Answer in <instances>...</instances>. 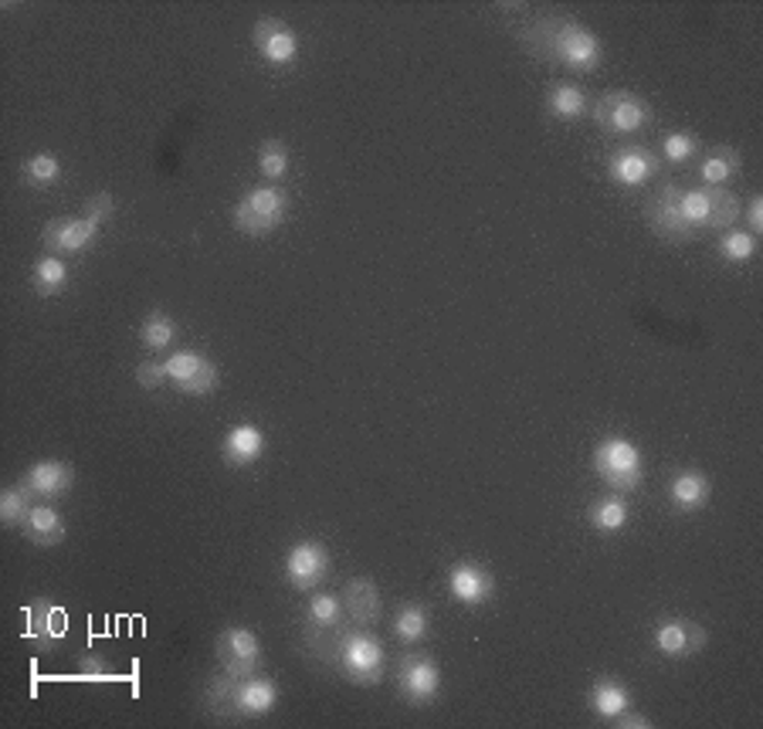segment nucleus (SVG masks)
<instances>
[{
  "label": "nucleus",
  "instance_id": "423d86ee",
  "mask_svg": "<svg viewBox=\"0 0 763 729\" xmlns=\"http://www.w3.org/2000/svg\"><path fill=\"white\" fill-rule=\"evenodd\" d=\"M347 610L340 594L330 591H316L306 604V618H302V641L316 658H333V645L343 635Z\"/></svg>",
  "mask_w": 763,
  "mask_h": 729
},
{
  "label": "nucleus",
  "instance_id": "a878e982",
  "mask_svg": "<svg viewBox=\"0 0 763 729\" xmlns=\"http://www.w3.org/2000/svg\"><path fill=\"white\" fill-rule=\"evenodd\" d=\"M391 632H394V638L404 641V645L424 641L427 632H431V614H427V607H424V604H401V607L394 610V618H391Z\"/></svg>",
  "mask_w": 763,
  "mask_h": 729
},
{
  "label": "nucleus",
  "instance_id": "f704fd0d",
  "mask_svg": "<svg viewBox=\"0 0 763 729\" xmlns=\"http://www.w3.org/2000/svg\"><path fill=\"white\" fill-rule=\"evenodd\" d=\"M679 214L689 224V232H702L705 217H710V197H705V187H689L679 194Z\"/></svg>",
  "mask_w": 763,
  "mask_h": 729
},
{
  "label": "nucleus",
  "instance_id": "9b49d317",
  "mask_svg": "<svg viewBox=\"0 0 763 729\" xmlns=\"http://www.w3.org/2000/svg\"><path fill=\"white\" fill-rule=\"evenodd\" d=\"M286 581L296 591H316L333 571V556L319 540H299L286 553Z\"/></svg>",
  "mask_w": 763,
  "mask_h": 729
},
{
  "label": "nucleus",
  "instance_id": "ea45409f",
  "mask_svg": "<svg viewBox=\"0 0 763 729\" xmlns=\"http://www.w3.org/2000/svg\"><path fill=\"white\" fill-rule=\"evenodd\" d=\"M113 214H116V197L113 194H92L85 201V217H92L99 224H105Z\"/></svg>",
  "mask_w": 763,
  "mask_h": 729
},
{
  "label": "nucleus",
  "instance_id": "dca6fc26",
  "mask_svg": "<svg viewBox=\"0 0 763 729\" xmlns=\"http://www.w3.org/2000/svg\"><path fill=\"white\" fill-rule=\"evenodd\" d=\"M659 174V160L641 146H621L608 156V177L618 187H645L651 177Z\"/></svg>",
  "mask_w": 763,
  "mask_h": 729
},
{
  "label": "nucleus",
  "instance_id": "a19ab883",
  "mask_svg": "<svg viewBox=\"0 0 763 729\" xmlns=\"http://www.w3.org/2000/svg\"><path fill=\"white\" fill-rule=\"evenodd\" d=\"M746 224H750V235L756 238L763 232V197H750V207H746Z\"/></svg>",
  "mask_w": 763,
  "mask_h": 729
},
{
  "label": "nucleus",
  "instance_id": "393cba45",
  "mask_svg": "<svg viewBox=\"0 0 763 729\" xmlns=\"http://www.w3.org/2000/svg\"><path fill=\"white\" fill-rule=\"evenodd\" d=\"M628 516H631V510H628V499H625L621 492L594 499V502H590V510H587L590 526H594L597 533H605V536L621 533V530H625V523H628Z\"/></svg>",
  "mask_w": 763,
  "mask_h": 729
},
{
  "label": "nucleus",
  "instance_id": "a211bd4d",
  "mask_svg": "<svg viewBox=\"0 0 763 729\" xmlns=\"http://www.w3.org/2000/svg\"><path fill=\"white\" fill-rule=\"evenodd\" d=\"M347 622L353 628H373L380 622V610H384V597H380V587L370 577H353L347 581V587L340 591Z\"/></svg>",
  "mask_w": 763,
  "mask_h": 729
},
{
  "label": "nucleus",
  "instance_id": "ddd939ff",
  "mask_svg": "<svg viewBox=\"0 0 763 729\" xmlns=\"http://www.w3.org/2000/svg\"><path fill=\"white\" fill-rule=\"evenodd\" d=\"M102 232V224L92 220V217H51L44 224V232H41V242L48 248V255H79L85 251Z\"/></svg>",
  "mask_w": 763,
  "mask_h": 729
},
{
  "label": "nucleus",
  "instance_id": "4c0bfd02",
  "mask_svg": "<svg viewBox=\"0 0 763 729\" xmlns=\"http://www.w3.org/2000/svg\"><path fill=\"white\" fill-rule=\"evenodd\" d=\"M136 383L146 390H156L167 383V363L163 360H140L136 363Z\"/></svg>",
  "mask_w": 763,
  "mask_h": 729
},
{
  "label": "nucleus",
  "instance_id": "39448f33",
  "mask_svg": "<svg viewBox=\"0 0 763 729\" xmlns=\"http://www.w3.org/2000/svg\"><path fill=\"white\" fill-rule=\"evenodd\" d=\"M289 211V197L279 184H258L235 204V228L248 238H265L279 228Z\"/></svg>",
  "mask_w": 763,
  "mask_h": 729
},
{
  "label": "nucleus",
  "instance_id": "72a5a7b5",
  "mask_svg": "<svg viewBox=\"0 0 763 729\" xmlns=\"http://www.w3.org/2000/svg\"><path fill=\"white\" fill-rule=\"evenodd\" d=\"M258 174L265 184H279L289 174V146L282 140H265L258 146Z\"/></svg>",
  "mask_w": 763,
  "mask_h": 729
},
{
  "label": "nucleus",
  "instance_id": "6e6552de",
  "mask_svg": "<svg viewBox=\"0 0 763 729\" xmlns=\"http://www.w3.org/2000/svg\"><path fill=\"white\" fill-rule=\"evenodd\" d=\"M214 655H217L221 671L231 679H245V676L261 671V641L251 628H241V625L225 628L214 641Z\"/></svg>",
  "mask_w": 763,
  "mask_h": 729
},
{
  "label": "nucleus",
  "instance_id": "f3484780",
  "mask_svg": "<svg viewBox=\"0 0 763 729\" xmlns=\"http://www.w3.org/2000/svg\"><path fill=\"white\" fill-rule=\"evenodd\" d=\"M705 638H710L705 628L695 622H685V618H666L656 625V632H651V641H656V648L666 658H689V655L702 651Z\"/></svg>",
  "mask_w": 763,
  "mask_h": 729
},
{
  "label": "nucleus",
  "instance_id": "79ce46f5",
  "mask_svg": "<svg viewBox=\"0 0 763 729\" xmlns=\"http://www.w3.org/2000/svg\"><path fill=\"white\" fill-rule=\"evenodd\" d=\"M611 726H618V729H625V726H635V729H651V719H645L641 712L625 709L621 716H615V719H611Z\"/></svg>",
  "mask_w": 763,
  "mask_h": 729
},
{
  "label": "nucleus",
  "instance_id": "f8f14e48",
  "mask_svg": "<svg viewBox=\"0 0 763 729\" xmlns=\"http://www.w3.org/2000/svg\"><path fill=\"white\" fill-rule=\"evenodd\" d=\"M65 635H69V610L62 604H54L48 597H34L31 604H24V638L38 651L59 648Z\"/></svg>",
  "mask_w": 763,
  "mask_h": 729
},
{
  "label": "nucleus",
  "instance_id": "0eeeda50",
  "mask_svg": "<svg viewBox=\"0 0 763 729\" xmlns=\"http://www.w3.org/2000/svg\"><path fill=\"white\" fill-rule=\"evenodd\" d=\"M651 116H656L651 105L628 89H611L594 105V123L605 133H615V136H628V133L645 130L651 123Z\"/></svg>",
  "mask_w": 763,
  "mask_h": 729
},
{
  "label": "nucleus",
  "instance_id": "e433bc0d",
  "mask_svg": "<svg viewBox=\"0 0 763 729\" xmlns=\"http://www.w3.org/2000/svg\"><path fill=\"white\" fill-rule=\"evenodd\" d=\"M695 150H699V140L692 133H682V130L666 133V140H662V156L669 163H685V160L695 156Z\"/></svg>",
  "mask_w": 763,
  "mask_h": 729
},
{
  "label": "nucleus",
  "instance_id": "7c9ffc66",
  "mask_svg": "<svg viewBox=\"0 0 763 729\" xmlns=\"http://www.w3.org/2000/svg\"><path fill=\"white\" fill-rule=\"evenodd\" d=\"M705 197H710V217H705V228L730 232L733 224L740 220V201H736V194H730L726 187H705Z\"/></svg>",
  "mask_w": 763,
  "mask_h": 729
},
{
  "label": "nucleus",
  "instance_id": "c9c22d12",
  "mask_svg": "<svg viewBox=\"0 0 763 729\" xmlns=\"http://www.w3.org/2000/svg\"><path fill=\"white\" fill-rule=\"evenodd\" d=\"M720 255L723 261L730 265H746L753 255H756V238L750 232H740V228H730L720 235Z\"/></svg>",
  "mask_w": 763,
  "mask_h": 729
},
{
  "label": "nucleus",
  "instance_id": "4468645a",
  "mask_svg": "<svg viewBox=\"0 0 763 729\" xmlns=\"http://www.w3.org/2000/svg\"><path fill=\"white\" fill-rule=\"evenodd\" d=\"M251 44H255V51L261 54V59L268 65H276V69L292 65L299 59V38L279 18H261L255 24V31H251Z\"/></svg>",
  "mask_w": 763,
  "mask_h": 729
},
{
  "label": "nucleus",
  "instance_id": "c85d7f7f",
  "mask_svg": "<svg viewBox=\"0 0 763 729\" xmlns=\"http://www.w3.org/2000/svg\"><path fill=\"white\" fill-rule=\"evenodd\" d=\"M140 343L149 350V353H167L174 343H177V322L167 316V312H149L140 326Z\"/></svg>",
  "mask_w": 763,
  "mask_h": 729
},
{
  "label": "nucleus",
  "instance_id": "7ed1b4c3",
  "mask_svg": "<svg viewBox=\"0 0 763 729\" xmlns=\"http://www.w3.org/2000/svg\"><path fill=\"white\" fill-rule=\"evenodd\" d=\"M337 668H340V676L353 686H377L380 679H384V671H388V651L384 645H380L370 628H343V635L337 638L333 645V658H330Z\"/></svg>",
  "mask_w": 763,
  "mask_h": 729
},
{
  "label": "nucleus",
  "instance_id": "58836bf2",
  "mask_svg": "<svg viewBox=\"0 0 763 729\" xmlns=\"http://www.w3.org/2000/svg\"><path fill=\"white\" fill-rule=\"evenodd\" d=\"M79 676H82V679L105 682V679H113V668H105V658H99L95 651H82V658H79Z\"/></svg>",
  "mask_w": 763,
  "mask_h": 729
},
{
  "label": "nucleus",
  "instance_id": "4be33fe9",
  "mask_svg": "<svg viewBox=\"0 0 763 729\" xmlns=\"http://www.w3.org/2000/svg\"><path fill=\"white\" fill-rule=\"evenodd\" d=\"M710 492H713V485L699 469H682L669 482V502L679 513H699L705 502H710Z\"/></svg>",
  "mask_w": 763,
  "mask_h": 729
},
{
  "label": "nucleus",
  "instance_id": "9d476101",
  "mask_svg": "<svg viewBox=\"0 0 763 729\" xmlns=\"http://www.w3.org/2000/svg\"><path fill=\"white\" fill-rule=\"evenodd\" d=\"M398 692L411 706H431L442 696V668L431 655H404L398 661Z\"/></svg>",
  "mask_w": 763,
  "mask_h": 729
},
{
  "label": "nucleus",
  "instance_id": "2f4dec72",
  "mask_svg": "<svg viewBox=\"0 0 763 729\" xmlns=\"http://www.w3.org/2000/svg\"><path fill=\"white\" fill-rule=\"evenodd\" d=\"M34 506L31 492L18 482V485H8L4 492H0V523H4L8 530H21L28 513Z\"/></svg>",
  "mask_w": 763,
  "mask_h": 729
},
{
  "label": "nucleus",
  "instance_id": "20e7f679",
  "mask_svg": "<svg viewBox=\"0 0 763 729\" xmlns=\"http://www.w3.org/2000/svg\"><path fill=\"white\" fill-rule=\"evenodd\" d=\"M594 472L615 492H635L645 482V459L631 438L611 434L594 448Z\"/></svg>",
  "mask_w": 763,
  "mask_h": 729
},
{
  "label": "nucleus",
  "instance_id": "f257e3e1",
  "mask_svg": "<svg viewBox=\"0 0 763 729\" xmlns=\"http://www.w3.org/2000/svg\"><path fill=\"white\" fill-rule=\"evenodd\" d=\"M523 44L536 54H547V59L574 69V72H594L605 59V48H601V41H597V34L590 28H584L580 21H570V18L536 21L523 34Z\"/></svg>",
  "mask_w": 763,
  "mask_h": 729
},
{
  "label": "nucleus",
  "instance_id": "c756f323",
  "mask_svg": "<svg viewBox=\"0 0 763 729\" xmlns=\"http://www.w3.org/2000/svg\"><path fill=\"white\" fill-rule=\"evenodd\" d=\"M31 283H34L38 296H62L65 286H69V265H65V258H59V255L38 258Z\"/></svg>",
  "mask_w": 763,
  "mask_h": 729
},
{
  "label": "nucleus",
  "instance_id": "aec40b11",
  "mask_svg": "<svg viewBox=\"0 0 763 729\" xmlns=\"http://www.w3.org/2000/svg\"><path fill=\"white\" fill-rule=\"evenodd\" d=\"M679 187L676 184H662V191L656 194L648 201V207H645V217H648V224L651 228H656L662 238H669V242H685V238H692V232H689V224L682 220V214H679Z\"/></svg>",
  "mask_w": 763,
  "mask_h": 729
},
{
  "label": "nucleus",
  "instance_id": "473e14b6",
  "mask_svg": "<svg viewBox=\"0 0 763 729\" xmlns=\"http://www.w3.org/2000/svg\"><path fill=\"white\" fill-rule=\"evenodd\" d=\"M21 174H24V184L44 191V187H51V184L62 181V163H59V156H54V153H44V150H41V153H34V156L24 160Z\"/></svg>",
  "mask_w": 763,
  "mask_h": 729
},
{
  "label": "nucleus",
  "instance_id": "412c9836",
  "mask_svg": "<svg viewBox=\"0 0 763 729\" xmlns=\"http://www.w3.org/2000/svg\"><path fill=\"white\" fill-rule=\"evenodd\" d=\"M221 455H225V462L228 465H235V469H248V465H255L261 455H265V434H261V428H255V424H235L228 434H225V441H221Z\"/></svg>",
  "mask_w": 763,
  "mask_h": 729
},
{
  "label": "nucleus",
  "instance_id": "5701e85b",
  "mask_svg": "<svg viewBox=\"0 0 763 729\" xmlns=\"http://www.w3.org/2000/svg\"><path fill=\"white\" fill-rule=\"evenodd\" d=\"M21 533L34 546H59L69 536L65 516L54 510V506H48V502H34L28 520H24V526H21Z\"/></svg>",
  "mask_w": 763,
  "mask_h": 729
},
{
  "label": "nucleus",
  "instance_id": "6ab92c4d",
  "mask_svg": "<svg viewBox=\"0 0 763 729\" xmlns=\"http://www.w3.org/2000/svg\"><path fill=\"white\" fill-rule=\"evenodd\" d=\"M448 594L465 607H478L496 594V581L475 559H462L448 571Z\"/></svg>",
  "mask_w": 763,
  "mask_h": 729
},
{
  "label": "nucleus",
  "instance_id": "f03ea898",
  "mask_svg": "<svg viewBox=\"0 0 763 729\" xmlns=\"http://www.w3.org/2000/svg\"><path fill=\"white\" fill-rule=\"evenodd\" d=\"M204 706L214 719H258L279 706V686L261 671L245 679H231L225 671H217L204 689Z\"/></svg>",
  "mask_w": 763,
  "mask_h": 729
},
{
  "label": "nucleus",
  "instance_id": "bb28decb",
  "mask_svg": "<svg viewBox=\"0 0 763 729\" xmlns=\"http://www.w3.org/2000/svg\"><path fill=\"white\" fill-rule=\"evenodd\" d=\"M740 150L733 146H716L710 150V156L702 160V187H723L726 181H733L740 174Z\"/></svg>",
  "mask_w": 763,
  "mask_h": 729
},
{
  "label": "nucleus",
  "instance_id": "1a4fd4ad",
  "mask_svg": "<svg viewBox=\"0 0 763 729\" xmlns=\"http://www.w3.org/2000/svg\"><path fill=\"white\" fill-rule=\"evenodd\" d=\"M163 363H167V380L187 398H207L214 394V387L221 383L217 363L197 350H174Z\"/></svg>",
  "mask_w": 763,
  "mask_h": 729
},
{
  "label": "nucleus",
  "instance_id": "cd10ccee",
  "mask_svg": "<svg viewBox=\"0 0 763 729\" xmlns=\"http://www.w3.org/2000/svg\"><path fill=\"white\" fill-rule=\"evenodd\" d=\"M547 109H550V116H557L564 123H574L587 112V92L580 85H574V82H557L547 92Z\"/></svg>",
  "mask_w": 763,
  "mask_h": 729
},
{
  "label": "nucleus",
  "instance_id": "b1692460",
  "mask_svg": "<svg viewBox=\"0 0 763 729\" xmlns=\"http://www.w3.org/2000/svg\"><path fill=\"white\" fill-rule=\"evenodd\" d=\"M587 702H590V712H594V716H601V719L611 722L615 716H621L625 709H631V689H628L625 682L605 676V679H597V682L590 686Z\"/></svg>",
  "mask_w": 763,
  "mask_h": 729
},
{
  "label": "nucleus",
  "instance_id": "2eb2a0df",
  "mask_svg": "<svg viewBox=\"0 0 763 729\" xmlns=\"http://www.w3.org/2000/svg\"><path fill=\"white\" fill-rule=\"evenodd\" d=\"M75 482V472L69 462H59V459H41L34 462L24 475H21V485L31 492L34 502H54V499H62L69 495Z\"/></svg>",
  "mask_w": 763,
  "mask_h": 729
}]
</instances>
